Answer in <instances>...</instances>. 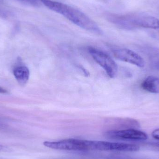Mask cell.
Listing matches in <instances>:
<instances>
[{
    "label": "cell",
    "instance_id": "cell-4",
    "mask_svg": "<svg viewBox=\"0 0 159 159\" xmlns=\"http://www.w3.org/2000/svg\"><path fill=\"white\" fill-rule=\"evenodd\" d=\"M114 55L116 58L124 62L133 64L140 68H143L145 65L143 59L139 54L132 50L127 48L116 49Z\"/></svg>",
    "mask_w": 159,
    "mask_h": 159
},
{
    "label": "cell",
    "instance_id": "cell-3",
    "mask_svg": "<svg viewBox=\"0 0 159 159\" xmlns=\"http://www.w3.org/2000/svg\"><path fill=\"white\" fill-rule=\"evenodd\" d=\"M89 51L93 60L104 70L109 77L114 78L116 76L117 65L112 58L105 52L94 48H89Z\"/></svg>",
    "mask_w": 159,
    "mask_h": 159
},
{
    "label": "cell",
    "instance_id": "cell-6",
    "mask_svg": "<svg viewBox=\"0 0 159 159\" xmlns=\"http://www.w3.org/2000/svg\"><path fill=\"white\" fill-rule=\"evenodd\" d=\"M13 74L17 81L21 86L25 85L30 78V70L25 66H17L14 68Z\"/></svg>",
    "mask_w": 159,
    "mask_h": 159
},
{
    "label": "cell",
    "instance_id": "cell-5",
    "mask_svg": "<svg viewBox=\"0 0 159 159\" xmlns=\"http://www.w3.org/2000/svg\"><path fill=\"white\" fill-rule=\"evenodd\" d=\"M107 136L113 138L134 140V141H145L148 139L145 133L135 129H129L120 130H112L107 133Z\"/></svg>",
    "mask_w": 159,
    "mask_h": 159
},
{
    "label": "cell",
    "instance_id": "cell-1",
    "mask_svg": "<svg viewBox=\"0 0 159 159\" xmlns=\"http://www.w3.org/2000/svg\"><path fill=\"white\" fill-rule=\"evenodd\" d=\"M43 5L50 10L62 15L80 28L97 34H102L95 21L86 14L70 6L52 0H41Z\"/></svg>",
    "mask_w": 159,
    "mask_h": 159
},
{
    "label": "cell",
    "instance_id": "cell-8",
    "mask_svg": "<svg viewBox=\"0 0 159 159\" xmlns=\"http://www.w3.org/2000/svg\"><path fill=\"white\" fill-rule=\"evenodd\" d=\"M18 1L26 5L34 7H39L43 4L41 0H18Z\"/></svg>",
    "mask_w": 159,
    "mask_h": 159
},
{
    "label": "cell",
    "instance_id": "cell-2",
    "mask_svg": "<svg viewBox=\"0 0 159 159\" xmlns=\"http://www.w3.org/2000/svg\"><path fill=\"white\" fill-rule=\"evenodd\" d=\"M105 17L112 24L124 30H133L137 27L159 29V19L148 15L106 13Z\"/></svg>",
    "mask_w": 159,
    "mask_h": 159
},
{
    "label": "cell",
    "instance_id": "cell-7",
    "mask_svg": "<svg viewBox=\"0 0 159 159\" xmlns=\"http://www.w3.org/2000/svg\"><path fill=\"white\" fill-rule=\"evenodd\" d=\"M141 86L144 90L148 92L159 93V79L157 77L148 76L142 82Z\"/></svg>",
    "mask_w": 159,
    "mask_h": 159
},
{
    "label": "cell",
    "instance_id": "cell-11",
    "mask_svg": "<svg viewBox=\"0 0 159 159\" xmlns=\"http://www.w3.org/2000/svg\"><path fill=\"white\" fill-rule=\"evenodd\" d=\"M7 93L6 90L2 88V87H0V93Z\"/></svg>",
    "mask_w": 159,
    "mask_h": 159
},
{
    "label": "cell",
    "instance_id": "cell-9",
    "mask_svg": "<svg viewBox=\"0 0 159 159\" xmlns=\"http://www.w3.org/2000/svg\"><path fill=\"white\" fill-rule=\"evenodd\" d=\"M152 135L155 139L159 140V129H157L153 131L152 133Z\"/></svg>",
    "mask_w": 159,
    "mask_h": 159
},
{
    "label": "cell",
    "instance_id": "cell-10",
    "mask_svg": "<svg viewBox=\"0 0 159 159\" xmlns=\"http://www.w3.org/2000/svg\"><path fill=\"white\" fill-rule=\"evenodd\" d=\"M154 67L157 69H159V60L155 61L153 64Z\"/></svg>",
    "mask_w": 159,
    "mask_h": 159
},
{
    "label": "cell",
    "instance_id": "cell-12",
    "mask_svg": "<svg viewBox=\"0 0 159 159\" xmlns=\"http://www.w3.org/2000/svg\"><path fill=\"white\" fill-rule=\"evenodd\" d=\"M3 149V146H2L1 145H0V151H1V150H2V149Z\"/></svg>",
    "mask_w": 159,
    "mask_h": 159
}]
</instances>
